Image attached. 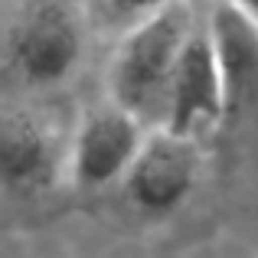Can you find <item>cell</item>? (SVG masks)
I'll return each mask as SVG.
<instances>
[{
    "label": "cell",
    "mask_w": 258,
    "mask_h": 258,
    "mask_svg": "<svg viewBox=\"0 0 258 258\" xmlns=\"http://www.w3.org/2000/svg\"><path fill=\"white\" fill-rule=\"evenodd\" d=\"M196 26L200 20L189 0H173L127 26L108 66V98L138 114L147 127H160L176 66Z\"/></svg>",
    "instance_id": "6da1fadb"
},
{
    "label": "cell",
    "mask_w": 258,
    "mask_h": 258,
    "mask_svg": "<svg viewBox=\"0 0 258 258\" xmlns=\"http://www.w3.org/2000/svg\"><path fill=\"white\" fill-rule=\"evenodd\" d=\"M167 4H173V0H101L105 13L111 20H118V23H124V30L134 26V23H141V20L151 17V13L164 10Z\"/></svg>",
    "instance_id": "ba28073f"
},
{
    "label": "cell",
    "mask_w": 258,
    "mask_h": 258,
    "mask_svg": "<svg viewBox=\"0 0 258 258\" xmlns=\"http://www.w3.org/2000/svg\"><path fill=\"white\" fill-rule=\"evenodd\" d=\"M203 23L226 88V114H235L258 98V20L235 0H213Z\"/></svg>",
    "instance_id": "52a82bcc"
},
{
    "label": "cell",
    "mask_w": 258,
    "mask_h": 258,
    "mask_svg": "<svg viewBox=\"0 0 258 258\" xmlns=\"http://www.w3.org/2000/svg\"><path fill=\"white\" fill-rule=\"evenodd\" d=\"M235 4H239L245 13H252V17L258 20V0H235Z\"/></svg>",
    "instance_id": "9c48e42d"
},
{
    "label": "cell",
    "mask_w": 258,
    "mask_h": 258,
    "mask_svg": "<svg viewBox=\"0 0 258 258\" xmlns=\"http://www.w3.org/2000/svg\"><path fill=\"white\" fill-rule=\"evenodd\" d=\"M85 56V30L59 0L33 4L4 39V66L23 88L62 85Z\"/></svg>",
    "instance_id": "7a4b0ae2"
},
{
    "label": "cell",
    "mask_w": 258,
    "mask_h": 258,
    "mask_svg": "<svg viewBox=\"0 0 258 258\" xmlns=\"http://www.w3.org/2000/svg\"><path fill=\"white\" fill-rule=\"evenodd\" d=\"M69 141L33 105H0V189L43 193L69 173Z\"/></svg>",
    "instance_id": "3957f363"
},
{
    "label": "cell",
    "mask_w": 258,
    "mask_h": 258,
    "mask_svg": "<svg viewBox=\"0 0 258 258\" xmlns=\"http://www.w3.org/2000/svg\"><path fill=\"white\" fill-rule=\"evenodd\" d=\"M147 131L151 127L138 114L114 105L111 98L105 105H95L72 131L69 176L82 189H105L111 183H121L131 170Z\"/></svg>",
    "instance_id": "5b68a950"
},
{
    "label": "cell",
    "mask_w": 258,
    "mask_h": 258,
    "mask_svg": "<svg viewBox=\"0 0 258 258\" xmlns=\"http://www.w3.org/2000/svg\"><path fill=\"white\" fill-rule=\"evenodd\" d=\"M226 118V88H222L219 62H216L206 23H200L183 49L180 66H176L170 98H167V114L160 127L200 138L203 131L216 127Z\"/></svg>",
    "instance_id": "8992f818"
},
{
    "label": "cell",
    "mask_w": 258,
    "mask_h": 258,
    "mask_svg": "<svg viewBox=\"0 0 258 258\" xmlns=\"http://www.w3.org/2000/svg\"><path fill=\"white\" fill-rule=\"evenodd\" d=\"M200 173V138L170 131V127H151L121 186L138 213L170 216L193 196Z\"/></svg>",
    "instance_id": "277c9868"
}]
</instances>
